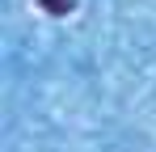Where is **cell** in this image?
<instances>
[{"label": "cell", "instance_id": "obj_1", "mask_svg": "<svg viewBox=\"0 0 156 152\" xmlns=\"http://www.w3.org/2000/svg\"><path fill=\"white\" fill-rule=\"evenodd\" d=\"M42 4H47V9H55V13H68V4H63V0H42Z\"/></svg>", "mask_w": 156, "mask_h": 152}]
</instances>
